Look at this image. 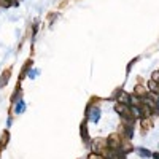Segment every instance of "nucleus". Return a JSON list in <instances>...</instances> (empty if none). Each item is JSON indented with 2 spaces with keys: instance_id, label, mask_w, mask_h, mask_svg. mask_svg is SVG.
<instances>
[{
  "instance_id": "f257e3e1",
  "label": "nucleus",
  "mask_w": 159,
  "mask_h": 159,
  "mask_svg": "<svg viewBox=\"0 0 159 159\" xmlns=\"http://www.w3.org/2000/svg\"><path fill=\"white\" fill-rule=\"evenodd\" d=\"M88 116H89V119L91 121H99V116H100V110L97 108V107H89V110H88Z\"/></svg>"
},
{
  "instance_id": "f03ea898",
  "label": "nucleus",
  "mask_w": 159,
  "mask_h": 159,
  "mask_svg": "<svg viewBox=\"0 0 159 159\" xmlns=\"http://www.w3.org/2000/svg\"><path fill=\"white\" fill-rule=\"evenodd\" d=\"M137 151H139V153H140V154H142L143 157H150V156L153 157V153H150L148 150H145V148H139Z\"/></svg>"
},
{
  "instance_id": "7ed1b4c3",
  "label": "nucleus",
  "mask_w": 159,
  "mask_h": 159,
  "mask_svg": "<svg viewBox=\"0 0 159 159\" xmlns=\"http://www.w3.org/2000/svg\"><path fill=\"white\" fill-rule=\"evenodd\" d=\"M89 159H100V157H99L97 154H91V156H89Z\"/></svg>"
},
{
  "instance_id": "20e7f679",
  "label": "nucleus",
  "mask_w": 159,
  "mask_h": 159,
  "mask_svg": "<svg viewBox=\"0 0 159 159\" xmlns=\"http://www.w3.org/2000/svg\"><path fill=\"white\" fill-rule=\"evenodd\" d=\"M156 108H159V96H157V99H156Z\"/></svg>"
},
{
  "instance_id": "39448f33",
  "label": "nucleus",
  "mask_w": 159,
  "mask_h": 159,
  "mask_svg": "<svg viewBox=\"0 0 159 159\" xmlns=\"http://www.w3.org/2000/svg\"><path fill=\"white\" fill-rule=\"evenodd\" d=\"M153 157H154V159H159V153H154V154H153Z\"/></svg>"
}]
</instances>
